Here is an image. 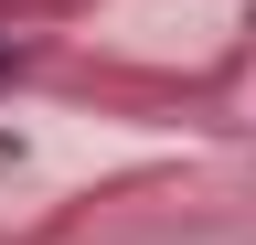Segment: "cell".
Here are the masks:
<instances>
[{
  "label": "cell",
  "instance_id": "cell-1",
  "mask_svg": "<svg viewBox=\"0 0 256 245\" xmlns=\"http://www.w3.org/2000/svg\"><path fill=\"white\" fill-rule=\"evenodd\" d=\"M0 85H11V43H0Z\"/></svg>",
  "mask_w": 256,
  "mask_h": 245
}]
</instances>
